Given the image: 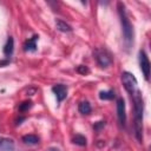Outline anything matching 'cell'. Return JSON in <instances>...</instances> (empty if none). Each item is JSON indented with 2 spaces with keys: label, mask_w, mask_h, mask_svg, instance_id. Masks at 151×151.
Wrapping results in <instances>:
<instances>
[{
  "label": "cell",
  "mask_w": 151,
  "mask_h": 151,
  "mask_svg": "<svg viewBox=\"0 0 151 151\" xmlns=\"http://www.w3.org/2000/svg\"><path fill=\"white\" fill-rule=\"evenodd\" d=\"M132 103H133V111H134V131L136 137L139 142L143 139V112H144V103L142 98V93L139 90H136L132 94Z\"/></svg>",
  "instance_id": "6da1fadb"
},
{
  "label": "cell",
  "mask_w": 151,
  "mask_h": 151,
  "mask_svg": "<svg viewBox=\"0 0 151 151\" xmlns=\"http://www.w3.org/2000/svg\"><path fill=\"white\" fill-rule=\"evenodd\" d=\"M117 8H118V14H119V19H120V25H122V32H123V37H124V42L126 48H129L132 42H133V27L132 24L126 14V8L125 5L123 2H118L117 4Z\"/></svg>",
  "instance_id": "7a4b0ae2"
},
{
  "label": "cell",
  "mask_w": 151,
  "mask_h": 151,
  "mask_svg": "<svg viewBox=\"0 0 151 151\" xmlns=\"http://www.w3.org/2000/svg\"><path fill=\"white\" fill-rule=\"evenodd\" d=\"M93 55L100 67H109L112 64V57L110 52L105 48H96L93 51Z\"/></svg>",
  "instance_id": "3957f363"
},
{
  "label": "cell",
  "mask_w": 151,
  "mask_h": 151,
  "mask_svg": "<svg viewBox=\"0 0 151 151\" xmlns=\"http://www.w3.org/2000/svg\"><path fill=\"white\" fill-rule=\"evenodd\" d=\"M122 83H123L125 90H126L130 94H132L136 90H138V88H137L138 81H137L136 77H134L132 73L127 72V71H125V72L122 73Z\"/></svg>",
  "instance_id": "277c9868"
},
{
  "label": "cell",
  "mask_w": 151,
  "mask_h": 151,
  "mask_svg": "<svg viewBox=\"0 0 151 151\" xmlns=\"http://www.w3.org/2000/svg\"><path fill=\"white\" fill-rule=\"evenodd\" d=\"M139 66H140V71L144 74V78L146 80H149L150 77V61L149 58L146 55V53L144 51H139Z\"/></svg>",
  "instance_id": "5b68a950"
},
{
  "label": "cell",
  "mask_w": 151,
  "mask_h": 151,
  "mask_svg": "<svg viewBox=\"0 0 151 151\" xmlns=\"http://www.w3.org/2000/svg\"><path fill=\"white\" fill-rule=\"evenodd\" d=\"M117 116L118 120L122 125H125L126 122V111H125V101L123 98L117 99Z\"/></svg>",
  "instance_id": "8992f818"
},
{
  "label": "cell",
  "mask_w": 151,
  "mask_h": 151,
  "mask_svg": "<svg viewBox=\"0 0 151 151\" xmlns=\"http://www.w3.org/2000/svg\"><path fill=\"white\" fill-rule=\"evenodd\" d=\"M52 91H53V93L55 94L58 103H61V101L66 98V96H67V86H65V85H63V84H57V85H54V86L52 87Z\"/></svg>",
  "instance_id": "52a82bcc"
},
{
  "label": "cell",
  "mask_w": 151,
  "mask_h": 151,
  "mask_svg": "<svg viewBox=\"0 0 151 151\" xmlns=\"http://www.w3.org/2000/svg\"><path fill=\"white\" fill-rule=\"evenodd\" d=\"M0 151H14V142L9 138L0 137Z\"/></svg>",
  "instance_id": "ba28073f"
},
{
  "label": "cell",
  "mask_w": 151,
  "mask_h": 151,
  "mask_svg": "<svg viewBox=\"0 0 151 151\" xmlns=\"http://www.w3.org/2000/svg\"><path fill=\"white\" fill-rule=\"evenodd\" d=\"M39 39V35L34 34L32 38H29L28 40H26V42L24 44V50L26 52H34L37 50V40Z\"/></svg>",
  "instance_id": "9c48e42d"
},
{
  "label": "cell",
  "mask_w": 151,
  "mask_h": 151,
  "mask_svg": "<svg viewBox=\"0 0 151 151\" xmlns=\"http://www.w3.org/2000/svg\"><path fill=\"white\" fill-rule=\"evenodd\" d=\"M13 50H14V40L12 37H8L7 38V41L4 46V54L6 57H11L12 53H13Z\"/></svg>",
  "instance_id": "30bf717a"
},
{
  "label": "cell",
  "mask_w": 151,
  "mask_h": 151,
  "mask_svg": "<svg viewBox=\"0 0 151 151\" xmlns=\"http://www.w3.org/2000/svg\"><path fill=\"white\" fill-rule=\"evenodd\" d=\"M55 27H57L58 31H60V32H65V33L72 31V27H71L66 21L60 20V19H57V20H55Z\"/></svg>",
  "instance_id": "8fae6325"
},
{
  "label": "cell",
  "mask_w": 151,
  "mask_h": 151,
  "mask_svg": "<svg viewBox=\"0 0 151 151\" xmlns=\"http://www.w3.org/2000/svg\"><path fill=\"white\" fill-rule=\"evenodd\" d=\"M22 142L28 145H35L39 143V137L35 134H25L22 137Z\"/></svg>",
  "instance_id": "7c38bea8"
},
{
  "label": "cell",
  "mask_w": 151,
  "mask_h": 151,
  "mask_svg": "<svg viewBox=\"0 0 151 151\" xmlns=\"http://www.w3.org/2000/svg\"><path fill=\"white\" fill-rule=\"evenodd\" d=\"M91 105H90V103L87 101V100H84V101H81L79 105H78V111L81 113V114H88L90 112H91Z\"/></svg>",
  "instance_id": "4fadbf2b"
},
{
  "label": "cell",
  "mask_w": 151,
  "mask_h": 151,
  "mask_svg": "<svg viewBox=\"0 0 151 151\" xmlns=\"http://www.w3.org/2000/svg\"><path fill=\"white\" fill-rule=\"evenodd\" d=\"M114 91L113 90H107V91H100L99 92V98L101 100H111L114 98Z\"/></svg>",
  "instance_id": "5bb4252c"
},
{
  "label": "cell",
  "mask_w": 151,
  "mask_h": 151,
  "mask_svg": "<svg viewBox=\"0 0 151 151\" xmlns=\"http://www.w3.org/2000/svg\"><path fill=\"white\" fill-rule=\"evenodd\" d=\"M32 106H33L32 100H24V101H21V103L19 104L18 110H19V112H26V111H28Z\"/></svg>",
  "instance_id": "9a60e30c"
},
{
  "label": "cell",
  "mask_w": 151,
  "mask_h": 151,
  "mask_svg": "<svg viewBox=\"0 0 151 151\" xmlns=\"http://www.w3.org/2000/svg\"><path fill=\"white\" fill-rule=\"evenodd\" d=\"M72 142L76 144V145H79V146H85L86 145V138L83 136V134H76L72 139Z\"/></svg>",
  "instance_id": "2e32d148"
},
{
  "label": "cell",
  "mask_w": 151,
  "mask_h": 151,
  "mask_svg": "<svg viewBox=\"0 0 151 151\" xmlns=\"http://www.w3.org/2000/svg\"><path fill=\"white\" fill-rule=\"evenodd\" d=\"M77 72H78L79 74H83V76H85V74L90 73V68H88L86 65H79V66L77 67Z\"/></svg>",
  "instance_id": "e0dca14e"
},
{
  "label": "cell",
  "mask_w": 151,
  "mask_h": 151,
  "mask_svg": "<svg viewBox=\"0 0 151 151\" xmlns=\"http://www.w3.org/2000/svg\"><path fill=\"white\" fill-rule=\"evenodd\" d=\"M105 126V122L104 120H100V122H97V123H94V125H93V129L96 130V131H100L103 127Z\"/></svg>",
  "instance_id": "ac0fdd59"
},
{
  "label": "cell",
  "mask_w": 151,
  "mask_h": 151,
  "mask_svg": "<svg viewBox=\"0 0 151 151\" xmlns=\"http://www.w3.org/2000/svg\"><path fill=\"white\" fill-rule=\"evenodd\" d=\"M9 64V59H5V60H0V66H5Z\"/></svg>",
  "instance_id": "d6986e66"
},
{
  "label": "cell",
  "mask_w": 151,
  "mask_h": 151,
  "mask_svg": "<svg viewBox=\"0 0 151 151\" xmlns=\"http://www.w3.org/2000/svg\"><path fill=\"white\" fill-rule=\"evenodd\" d=\"M48 151H59V149H55V147H51Z\"/></svg>",
  "instance_id": "ffe728a7"
}]
</instances>
